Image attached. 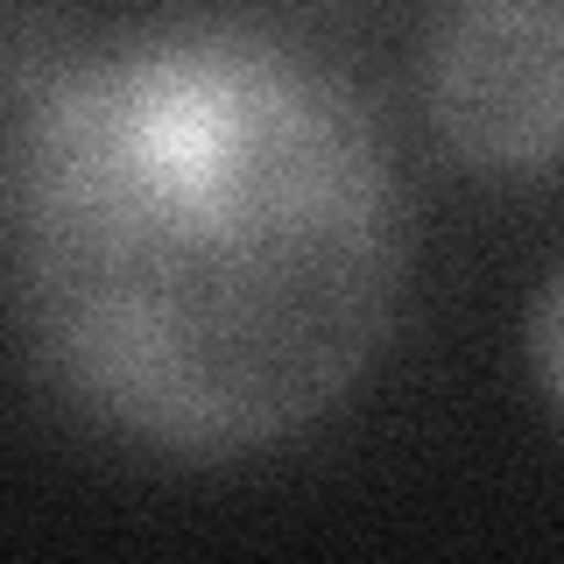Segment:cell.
Masks as SVG:
<instances>
[{"label":"cell","mask_w":564,"mask_h":564,"mask_svg":"<svg viewBox=\"0 0 564 564\" xmlns=\"http://www.w3.org/2000/svg\"><path fill=\"white\" fill-rule=\"evenodd\" d=\"M423 113L480 176L564 163V0H458L423 43Z\"/></svg>","instance_id":"7a4b0ae2"},{"label":"cell","mask_w":564,"mask_h":564,"mask_svg":"<svg viewBox=\"0 0 564 564\" xmlns=\"http://www.w3.org/2000/svg\"><path fill=\"white\" fill-rule=\"evenodd\" d=\"M529 360H536L543 388L564 402V261L543 275L536 304H529Z\"/></svg>","instance_id":"3957f363"},{"label":"cell","mask_w":564,"mask_h":564,"mask_svg":"<svg viewBox=\"0 0 564 564\" xmlns=\"http://www.w3.org/2000/svg\"><path fill=\"white\" fill-rule=\"evenodd\" d=\"M410 205L346 70L247 22H163L43 93L22 155V317L99 431L240 458L375 367Z\"/></svg>","instance_id":"6da1fadb"}]
</instances>
